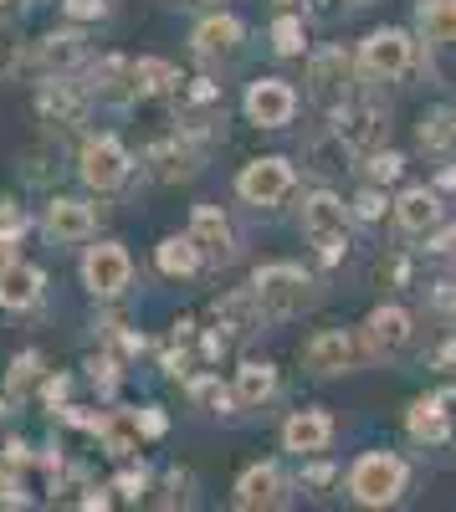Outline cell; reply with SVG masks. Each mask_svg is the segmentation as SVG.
<instances>
[{
  "label": "cell",
  "instance_id": "obj_14",
  "mask_svg": "<svg viewBox=\"0 0 456 512\" xmlns=\"http://www.w3.org/2000/svg\"><path fill=\"white\" fill-rule=\"evenodd\" d=\"M410 333H416L410 313L395 308V303H385V308H375V313L364 318V349L375 354V359H400L410 349Z\"/></svg>",
  "mask_w": 456,
  "mask_h": 512
},
{
  "label": "cell",
  "instance_id": "obj_34",
  "mask_svg": "<svg viewBox=\"0 0 456 512\" xmlns=\"http://www.w3.org/2000/svg\"><path fill=\"white\" fill-rule=\"evenodd\" d=\"M303 47H308L303 21H298V16H277V21H272V52H277V57H303Z\"/></svg>",
  "mask_w": 456,
  "mask_h": 512
},
{
  "label": "cell",
  "instance_id": "obj_26",
  "mask_svg": "<svg viewBox=\"0 0 456 512\" xmlns=\"http://www.w3.org/2000/svg\"><path fill=\"white\" fill-rule=\"evenodd\" d=\"M395 221H400V231H410V236H426L436 221H441V200H436V190H405L400 200H395Z\"/></svg>",
  "mask_w": 456,
  "mask_h": 512
},
{
  "label": "cell",
  "instance_id": "obj_19",
  "mask_svg": "<svg viewBox=\"0 0 456 512\" xmlns=\"http://www.w3.org/2000/svg\"><path fill=\"white\" fill-rule=\"evenodd\" d=\"M88 93L98 103H134V57H98L88 67Z\"/></svg>",
  "mask_w": 456,
  "mask_h": 512
},
{
  "label": "cell",
  "instance_id": "obj_44",
  "mask_svg": "<svg viewBox=\"0 0 456 512\" xmlns=\"http://www.w3.org/2000/svg\"><path fill=\"white\" fill-rule=\"evenodd\" d=\"M139 415V436H149V441H159L164 431H170V420H164V410H134Z\"/></svg>",
  "mask_w": 456,
  "mask_h": 512
},
{
  "label": "cell",
  "instance_id": "obj_41",
  "mask_svg": "<svg viewBox=\"0 0 456 512\" xmlns=\"http://www.w3.org/2000/svg\"><path fill=\"white\" fill-rule=\"evenodd\" d=\"M385 205H390V200H385L380 190H359V195H354V216H359V221H380Z\"/></svg>",
  "mask_w": 456,
  "mask_h": 512
},
{
  "label": "cell",
  "instance_id": "obj_17",
  "mask_svg": "<svg viewBox=\"0 0 456 512\" xmlns=\"http://www.w3.org/2000/svg\"><path fill=\"white\" fill-rule=\"evenodd\" d=\"M328 441H334V420H328L323 410H298V415H287V425H282V446L293 451L298 461L323 456Z\"/></svg>",
  "mask_w": 456,
  "mask_h": 512
},
{
  "label": "cell",
  "instance_id": "obj_43",
  "mask_svg": "<svg viewBox=\"0 0 456 512\" xmlns=\"http://www.w3.org/2000/svg\"><path fill=\"white\" fill-rule=\"evenodd\" d=\"M113 492H123L129 502H139V497L149 492V472H144V466H139V472H123V477L113 482Z\"/></svg>",
  "mask_w": 456,
  "mask_h": 512
},
{
  "label": "cell",
  "instance_id": "obj_2",
  "mask_svg": "<svg viewBox=\"0 0 456 512\" xmlns=\"http://www.w3.org/2000/svg\"><path fill=\"white\" fill-rule=\"evenodd\" d=\"M303 236H308V246L323 256L328 267L344 262V251H349V210H344V200L334 190H313L303 200Z\"/></svg>",
  "mask_w": 456,
  "mask_h": 512
},
{
  "label": "cell",
  "instance_id": "obj_51",
  "mask_svg": "<svg viewBox=\"0 0 456 512\" xmlns=\"http://www.w3.org/2000/svg\"><path fill=\"white\" fill-rule=\"evenodd\" d=\"M441 190H456V164H451V169H441Z\"/></svg>",
  "mask_w": 456,
  "mask_h": 512
},
{
  "label": "cell",
  "instance_id": "obj_52",
  "mask_svg": "<svg viewBox=\"0 0 456 512\" xmlns=\"http://www.w3.org/2000/svg\"><path fill=\"white\" fill-rule=\"evenodd\" d=\"M349 6H375V0H349Z\"/></svg>",
  "mask_w": 456,
  "mask_h": 512
},
{
  "label": "cell",
  "instance_id": "obj_21",
  "mask_svg": "<svg viewBox=\"0 0 456 512\" xmlns=\"http://www.w3.org/2000/svg\"><path fill=\"white\" fill-rule=\"evenodd\" d=\"M47 236L57 241V246H72V241H88L93 236V205H82V200H72V195H57L52 205H47Z\"/></svg>",
  "mask_w": 456,
  "mask_h": 512
},
{
  "label": "cell",
  "instance_id": "obj_32",
  "mask_svg": "<svg viewBox=\"0 0 456 512\" xmlns=\"http://www.w3.org/2000/svg\"><path fill=\"white\" fill-rule=\"evenodd\" d=\"M154 262H159L164 277H190V272L200 267V246L190 241V231H185V236H164L159 251H154Z\"/></svg>",
  "mask_w": 456,
  "mask_h": 512
},
{
  "label": "cell",
  "instance_id": "obj_11",
  "mask_svg": "<svg viewBox=\"0 0 456 512\" xmlns=\"http://www.w3.org/2000/svg\"><path fill=\"white\" fill-rule=\"evenodd\" d=\"M82 282H88V292H93V297H118L123 287L134 282V262H129V251H123L118 241L93 246L88 256H82Z\"/></svg>",
  "mask_w": 456,
  "mask_h": 512
},
{
  "label": "cell",
  "instance_id": "obj_24",
  "mask_svg": "<svg viewBox=\"0 0 456 512\" xmlns=\"http://www.w3.org/2000/svg\"><path fill=\"white\" fill-rule=\"evenodd\" d=\"M405 425L421 446H441L451 441V415H446V395H421L416 405L405 410Z\"/></svg>",
  "mask_w": 456,
  "mask_h": 512
},
{
  "label": "cell",
  "instance_id": "obj_20",
  "mask_svg": "<svg viewBox=\"0 0 456 512\" xmlns=\"http://www.w3.org/2000/svg\"><path fill=\"white\" fill-rule=\"evenodd\" d=\"M41 287H47V277H41L31 262H16V256L0 262V308H11V313L36 308L41 303Z\"/></svg>",
  "mask_w": 456,
  "mask_h": 512
},
{
  "label": "cell",
  "instance_id": "obj_1",
  "mask_svg": "<svg viewBox=\"0 0 456 512\" xmlns=\"http://www.w3.org/2000/svg\"><path fill=\"white\" fill-rule=\"evenodd\" d=\"M252 292H257V303H262V318H277V323L298 318V313H308V308L318 303V282H313L303 267H293V262L257 267Z\"/></svg>",
  "mask_w": 456,
  "mask_h": 512
},
{
  "label": "cell",
  "instance_id": "obj_18",
  "mask_svg": "<svg viewBox=\"0 0 456 512\" xmlns=\"http://www.w3.org/2000/svg\"><path fill=\"white\" fill-rule=\"evenodd\" d=\"M190 241L200 246V256H211V262H231V256H236V231H231V221L221 216L216 205H195Z\"/></svg>",
  "mask_w": 456,
  "mask_h": 512
},
{
  "label": "cell",
  "instance_id": "obj_12",
  "mask_svg": "<svg viewBox=\"0 0 456 512\" xmlns=\"http://www.w3.org/2000/svg\"><path fill=\"white\" fill-rule=\"evenodd\" d=\"M175 98V113H180V123H185V134H200V128H211L216 118H221V108H226V93H221V82H211V77H180V88L170 93Z\"/></svg>",
  "mask_w": 456,
  "mask_h": 512
},
{
  "label": "cell",
  "instance_id": "obj_5",
  "mask_svg": "<svg viewBox=\"0 0 456 512\" xmlns=\"http://www.w3.org/2000/svg\"><path fill=\"white\" fill-rule=\"evenodd\" d=\"M410 62H416V41H410L400 26H380V31L364 36L354 67H359L364 77H375V82H395V77L410 72Z\"/></svg>",
  "mask_w": 456,
  "mask_h": 512
},
{
  "label": "cell",
  "instance_id": "obj_48",
  "mask_svg": "<svg viewBox=\"0 0 456 512\" xmlns=\"http://www.w3.org/2000/svg\"><path fill=\"white\" fill-rule=\"evenodd\" d=\"M303 482H308V487H328V482H334V466H323V461H318V466H308Z\"/></svg>",
  "mask_w": 456,
  "mask_h": 512
},
{
  "label": "cell",
  "instance_id": "obj_10",
  "mask_svg": "<svg viewBox=\"0 0 456 512\" xmlns=\"http://www.w3.org/2000/svg\"><path fill=\"white\" fill-rule=\"evenodd\" d=\"M144 164H149V175L159 185H190L200 175V149H195L190 134H170V139H154L149 144Z\"/></svg>",
  "mask_w": 456,
  "mask_h": 512
},
{
  "label": "cell",
  "instance_id": "obj_54",
  "mask_svg": "<svg viewBox=\"0 0 456 512\" xmlns=\"http://www.w3.org/2000/svg\"><path fill=\"white\" fill-rule=\"evenodd\" d=\"M277 6H293V0H277Z\"/></svg>",
  "mask_w": 456,
  "mask_h": 512
},
{
  "label": "cell",
  "instance_id": "obj_13",
  "mask_svg": "<svg viewBox=\"0 0 456 512\" xmlns=\"http://www.w3.org/2000/svg\"><path fill=\"white\" fill-rule=\"evenodd\" d=\"M88 108H93L88 82H67V77H52L47 88L36 93V113L47 118L52 128H77L82 118H88Z\"/></svg>",
  "mask_w": 456,
  "mask_h": 512
},
{
  "label": "cell",
  "instance_id": "obj_46",
  "mask_svg": "<svg viewBox=\"0 0 456 512\" xmlns=\"http://www.w3.org/2000/svg\"><path fill=\"white\" fill-rule=\"evenodd\" d=\"M67 390H72V384H67V374H57V379H47V390H41V395H47V405H52V415L67 405Z\"/></svg>",
  "mask_w": 456,
  "mask_h": 512
},
{
  "label": "cell",
  "instance_id": "obj_31",
  "mask_svg": "<svg viewBox=\"0 0 456 512\" xmlns=\"http://www.w3.org/2000/svg\"><path fill=\"white\" fill-rule=\"evenodd\" d=\"M416 139H421L426 154H456V113H451V108H431V113H421Z\"/></svg>",
  "mask_w": 456,
  "mask_h": 512
},
{
  "label": "cell",
  "instance_id": "obj_53",
  "mask_svg": "<svg viewBox=\"0 0 456 512\" xmlns=\"http://www.w3.org/2000/svg\"><path fill=\"white\" fill-rule=\"evenodd\" d=\"M0 420H6V395H0Z\"/></svg>",
  "mask_w": 456,
  "mask_h": 512
},
{
  "label": "cell",
  "instance_id": "obj_8",
  "mask_svg": "<svg viewBox=\"0 0 456 512\" xmlns=\"http://www.w3.org/2000/svg\"><path fill=\"white\" fill-rule=\"evenodd\" d=\"M293 185H298V175H293V164H287L282 154L252 159V164L236 175V195H241L246 205H277V200L293 195Z\"/></svg>",
  "mask_w": 456,
  "mask_h": 512
},
{
  "label": "cell",
  "instance_id": "obj_29",
  "mask_svg": "<svg viewBox=\"0 0 456 512\" xmlns=\"http://www.w3.org/2000/svg\"><path fill=\"white\" fill-rule=\"evenodd\" d=\"M416 26L436 47H456V0H421L416 6Z\"/></svg>",
  "mask_w": 456,
  "mask_h": 512
},
{
  "label": "cell",
  "instance_id": "obj_7",
  "mask_svg": "<svg viewBox=\"0 0 456 512\" xmlns=\"http://www.w3.org/2000/svg\"><path fill=\"white\" fill-rule=\"evenodd\" d=\"M129 169H134L129 149H123L118 139H108V134L88 139V144H82V154H77V175H82V185L98 190V195L118 190L123 180H129Z\"/></svg>",
  "mask_w": 456,
  "mask_h": 512
},
{
  "label": "cell",
  "instance_id": "obj_4",
  "mask_svg": "<svg viewBox=\"0 0 456 512\" xmlns=\"http://www.w3.org/2000/svg\"><path fill=\"white\" fill-rule=\"evenodd\" d=\"M334 134L349 154H375L385 149V134H390V113L375 103V98H344L334 108Z\"/></svg>",
  "mask_w": 456,
  "mask_h": 512
},
{
  "label": "cell",
  "instance_id": "obj_45",
  "mask_svg": "<svg viewBox=\"0 0 456 512\" xmlns=\"http://www.w3.org/2000/svg\"><path fill=\"white\" fill-rule=\"evenodd\" d=\"M426 251H431V256H446V262H456V226L436 231V241H431Z\"/></svg>",
  "mask_w": 456,
  "mask_h": 512
},
{
  "label": "cell",
  "instance_id": "obj_39",
  "mask_svg": "<svg viewBox=\"0 0 456 512\" xmlns=\"http://www.w3.org/2000/svg\"><path fill=\"white\" fill-rule=\"evenodd\" d=\"M26 210L16 205V200H0V246H11V241H21L26 236Z\"/></svg>",
  "mask_w": 456,
  "mask_h": 512
},
{
  "label": "cell",
  "instance_id": "obj_49",
  "mask_svg": "<svg viewBox=\"0 0 456 512\" xmlns=\"http://www.w3.org/2000/svg\"><path fill=\"white\" fill-rule=\"evenodd\" d=\"M436 369H446V374H456V338H446V344L436 349Z\"/></svg>",
  "mask_w": 456,
  "mask_h": 512
},
{
  "label": "cell",
  "instance_id": "obj_50",
  "mask_svg": "<svg viewBox=\"0 0 456 512\" xmlns=\"http://www.w3.org/2000/svg\"><path fill=\"white\" fill-rule=\"evenodd\" d=\"M108 502H113V497H108L103 487H93L88 497H77V507H108Z\"/></svg>",
  "mask_w": 456,
  "mask_h": 512
},
{
  "label": "cell",
  "instance_id": "obj_3",
  "mask_svg": "<svg viewBox=\"0 0 456 512\" xmlns=\"http://www.w3.org/2000/svg\"><path fill=\"white\" fill-rule=\"evenodd\" d=\"M405 482H410V472H405V461H400L395 451H364V456L354 461V472H349V492H354V502H364V507H390V502H400Z\"/></svg>",
  "mask_w": 456,
  "mask_h": 512
},
{
  "label": "cell",
  "instance_id": "obj_40",
  "mask_svg": "<svg viewBox=\"0 0 456 512\" xmlns=\"http://www.w3.org/2000/svg\"><path fill=\"white\" fill-rule=\"evenodd\" d=\"M164 487H170V492L159 497V507H190L195 502V477L190 472H170V477H164Z\"/></svg>",
  "mask_w": 456,
  "mask_h": 512
},
{
  "label": "cell",
  "instance_id": "obj_6",
  "mask_svg": "<svg viewBox=\"0 0 456 512\" xmlns=\"http://www.w3.org/2000/svg\"><path fill=\"white\" fill-rule=\"evenodd\" d=\"M354 57L344 52V47H323V52H313V62H308V98L323 108V113H334L349 93H354Z\"/></svg>",
  "mask_w": 456,
  "mask_h": 512
},
{
  "label": "cell",
  "instance_id": "obj_36",
  "mask_svg": "<svg viewBox=\"0 0 456 512\" xmlns=\"http://www.w3.org/2000/svg\"><path fill=\"white\" fill-rule=\"evenodd\" d=\"M364 169H369V180H375V185H395L405 175V159L395 149H375V154H364Z\"/></svg>",
  "mask_w": 456,
  "mask_h": 512
},
{
  "label": "cell",
  "instance_id": "obj_47",
  "mask_svg": "<svg viewBox=\"0 0 456 512\" xmlns=\"http://www.w3.org/2000/svg\"><path fill=\"white\" fill-rule=\"evenodd\" d=\"M431 303H436L441 313H451V308H456V282H436V287H431Z\"/></svg>",
  "mask_w": 456,
  "mask_h": 512
},
{
  "label": "cell",
  "instance_id": "obj_55",
  "mask_svg": "<svg viewBox=\"0 0 456 512\" xmlns=\"http://www.w3.org/2000/svg\"><path fill=\"white\" fill-rule=\"evenodd\" d=\"M0 6H6V0H0Z\"/></svg>",
  "mask_w": 456,
  "mask_h": 512
},
{
  "label": "cell",
  "instance_id": "obj_35",
  "mask_svg": "<svg viewBox=\"0 0 456 512\" xmlns=\"http://www.w3.org/2000/svg\"><path fill=\"white\" fill-rule=\"evenodd\" d=\"M36 379H41V354H36V349H26V354H16V359H11V374H6V390H11L16 400H21V395L31 390V384H36Z\"/></svg>",
  "mask_w": 456,
  "mask_h": 512
},
{
  "label": "cell",
  "instance_id": "obj_28",
  "mask_svg": "<svg viewBox=\"0 0 456 512\" xmlns=\"http://www.w3.org/2000/svg\"><path fill=\"white\" fill-rule=\"evenodd\" d=\"M98 441H103V451L108 456H134L139 451V415L134 410H108L103 415V425H98Z\"/></svg>",
  "mask_w": 456,
  "mask_h": 512
},
{
  "label": "cell",
  "instance_id": "obj_9",
  "mask_svg": "<svg viewBox=\"0 0 456 512\" xmlns=\"http://www.w3.org/2000/svg\"><path fill=\"white\" fill-rule=\"evenodd\" d=\"M359 364H364V344L344 328H323L303 344V369L308 374H323V379L328 374H354Z\"/></svg>",
  "mask_w": 456,
  "mask_h": 512
},
{
  "label": "cell",
  "instance_id": "obj_42",
  "mask_svg": "<svg viewBox=\"0 0 456 512\" xmlns=\"http://www.w3.org/2000/svg\"><path fill=\"white\" fill-rule=\"evenodd\" d=\"M62 11L72 21H103L108 16V0H62Z\"/></svg>",
  "mask_w": 456,
  "mask_h": 512
},
{
  "label": "cell",
  "instance_id": "obj_22",
  "mask_svg": "<svg viewBox=\"0 0 456 512\" xmlns=\"http://www.w3.org/2000/svg\"><path fill=\"white\" fill-rule=\"evenodd\" d=\"M82 57H88V36H82V31H47V36L36 41V52H31V62L47 72V77H52V72L67 77Z\"/></svg>",
  "mask_w": 456,
  "mask_h": 512
},
{
  "label": "cell",
  "instance_id": "obj_30",
  "mask_svg": "<svg viewBox=\"0 0 456 512\" xmlns=\"http://www.w3.org/2000/svg\"><path fill=\"white\" fill-rule=\"evenodd\" d=\"M175 88H180V72L164 57H139L134 62V93L139 98H170Z\"/></svg>",
  "mask_w": 456,
  "mask_h": 512
},
{
  "label": "cell",
  "instance_id": "obj_37",
  "mask_svg": "<svg viewBox=\"0 0 456 512\" xmlns=\"http://www.w3.org/2000/svg\"><path fill=\"white\" fill-rule=\"evenodd\" d=\"M88 374H93V384H98V395H103V400H108V395H118L123 369H118V359H113V354H93V359H88Z\"/></svg>",
  "mask_w": 456,
  "mask_h": 512
},
{
  "label": "cell",
  "instance_id": "obj_15",
  "mask_svg": "<svg viewBox=\"0 0 456 512\" xmlns=\"http://www.w3.org/2000/svg\"><path fill=\"white\" fill-rule=\"evenodd\" d=\"M298 113V93L287 88L282 77H262L246 88V118H252L257 128H287Z\"/></svg>",
  "mask_w": 456,
  "mask_h": 512
},
{
  "label": "cell",
  "instance_id": "obj_23",
  "mask_svg": "<svg viewBox=\"0 0 456 512\" xmlns=\"http://www.w3.org/2000/svg\"><path fill=\"white\" fill-rule=\"evenodd\" d=\"M287 502V487H282V472L272 461L262 466H246L241 482H236V507L241 512H257V507H282Z\"/></svg>",
  "mask_w": 456,
  "mask_h": 512
},
{
  "label": "cell",
  "instance_id": "obj_38",
  "mask_svg": "<svg viewBox=\"0 0 456 512\" xmlns=\"http://www.w3.org/2000/svg\"><path fill=\"white\" fill-rule=\"evenodd\" d=\"M21 62H26V47H21L16 26H11V21H0V77H11Z\"/></svg>",
  "mask_w": 456,
  "mask_h": 512
},
{
  "label": "cell",
  "instance_id": "obj_16",
  "mask_svg": "<svg viewBox=\"0 0 456 512\" xmlns=\"http://www.w3.org/2000/svg\"><path fill=\"white\" fill-rule=\"evenodd\" d=\"M262 328V303H257V292L252 287H241V292H226L221 303H216V333H221V344H241V338H252Z\"/></svg>",
  "mask_w": 456,
  "mask_h": 512
},
{
  "label": "cell",
  "instance_id": "obj_27",
  "mask_svg": "<svg viewBox=\"0 0 456 512\" xmlns=\"http://www.w3.org/2000/svg\"><path fill=\"white\" fill-rule=\"evenodd\" d=\"M272 390H277V369H272V364H257V359H246V364L236 369V390H231V400L246 405V410H257V405L272 400Z\"/></svg>",
  "mask_w": 456,
  "mask_h": 512
},
{
  "label": "cell",
  "instance_id": "obj_33",
  "mask_svg": "<svg viewBox=\"0 0 456 512\" xmlns=\"http://www.w3.org/2000/svg\"><path fill=\"white\" fill-rule=\"evenodd\" d=\"M344 159H349V149L339 144V134H334V128L303 144V164L313 169V175H339V169H344Z\"/></svg>",
  "mask_w": 456,
  "mask_h": 512
},
{
  "label": "cell",
  "instance_id": "obj_25",
  "mask_svg": "<svg viewBox=\"0 0 456 512\" xmlns=\"http://www.w3.org/2000/svg\"><path fill=\"white\" fill-rule=\"evenodd\" d=\"M241 36H246V26H241L236 16L221 11V16H205V21L195 26L190 41H195L200 57H236V52H241Z\"/></svg>",
  "mask_w": 456,
  "mask_h": 512
}]
</instances>
